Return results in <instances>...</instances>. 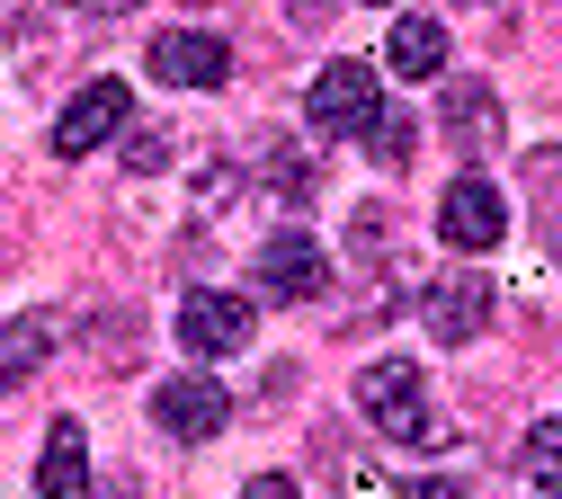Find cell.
I'll use <instances>...</instances> for the list:
<instances>
[{
  "mask_svg": "<svg viewBox=\"0 0 562 499\" xmlns=\"http://www.w3.org/2000/svg\"><path fill=\"white\" fill-rule=\"evenodd\" d=\"M358 419L375 428V438H393V446H438L447 438L438 410H429L419 356H375V366H358Z\"/></svg>",
  "mask_w": 562,
  "mask_h": 499,
  "instance_id": "obj_1",
  "label": "cell"
},
{
  "mask_svg": "<svg viewBox=\"0 0 562 499\" xmlns=\"http://www.w3.org/2000/svg\"><path fill=\"white\" fill-rule=\"evenodd\" d=\"M304 116H313L322 134H375V116H384V71H375V63H322L313 90H304Z\"/></svg>",
  "mask_w": 562,
  "mask_h": 499,
  "instance_id": "obj_2",
  "label": "cell"
},
{
  "mask_svg": "<svg viewBox=\"0 0 562 499\" xmlns=\"http://www.w3.org/2000/svg\"><path fill=\"white\" fill-rule=\"evenodd\" d=\"M224 419H233V393L215 384V366H188V375H161L153 384V428L179 438V446H205Z\"/></svg>",
  "mask_w": 562,
  "mask_h": 499,
  "instance_id": "obj_3",
  "label": "cell"
},
{
  "mask_svg": "<svg viewBox=\"0 0 562 499\" xmlns=\"http://www.w3.org/2000/svg\"><path fill=\"white\" fill-rule=\"evenodd\" d=\"M259 330V304L233 295V285H196V295L179 304V348L188 356H241Z\"/></svg>",
  "mask_w": 562,
  "mask_h": 499,
  "instance_id": "obj_4",
  "label": "cell"
},
{
  "mask_svg": "<svg viewBox=\"0 0 562 499\" xmlns=\"http://www.w3.org/2000/svg\"><path fill=\"white\" fill-rule=\"evenodd\" d=\"M501 233H509L501 188H491L482 170L447 179V196H438V241H447V250H464V259H482V250H501Z\"/></svg>",
  "mask_w": 562,
  "mask_h": 499,
  "instance_id": "obj_5",
  "label": "cell"
},
{
  "mask_svg": "<svg viewBox=\"0 0 562 499\" xmlns=\"http://www.w3.org/2000/svg\"><path fill=\"white\" fill-rule=\"evenodd\" d=\"M125 116H134V90H125V81H81L72 99H63V116H54V152H63V161L99 152V143L125 134Z\"/></svg>",
  "mask_w": 562,
  "mask_h": 499,
  "instance_id": "obj_6",
  "label": "cell"
},
{
  "mask_svg": "<svg viewBox=\"0 0 562 499\" xmlns=\"http://www.w3.org/2000/svg\"><path fill=\"white\" fill-rule=\"evenodd\" d=\"M259 285H268L277 304H322V295H330V259H322V241H313L304 224L268 233V241H259Z\"/></svg>",
  "mask_w": 562,
  "mask_h": 499,
  "instance_id": "obj_7",
  "label": "cell"
},
{
  "mask_svg": "<svg viewBox=\"0 0 562 499\" xmlns=\"http://www.w3.org/2000/svg\"><path fill=\"white\" fill-rule=\"evenodd\" d=\"M491 313H501V285L491 276H438L429 295H419V321H429L438 348H473L491 330Z\"/></svg>",
  "mask_w": 562,
  "mask_h": 499,
  "instance_id": "obj_8",
  "label": "cell"
},
{
  "mask_svg": "<svg viewBox=\"0 0 562 499\" xmlns=\"http://www.w3.org/2000/svg\"><path fill=\"white\" fill-rule=\"evenodd\" d=\"M144 63H153V81H170V90H224L233 45H224L215 27H161Z\"/></svg>",
  "mask_w": 562,
  "mask_h": 499,
  "instance_id": "obj_9",
  "label": "cell"
},
{
  "mask_svg": "<svg viewBox=\"0 0 562 499\" xmlns=\"http://www.w3.org/2000/svg\"><path fill=\"white\" fill-rule=\"evenodd\" d=\"M36 499H90V428L63 410L45 428V455H36Z\"/></svg>",
  "mask_w": 562,
  "mask_h": 499,
  "instance_id": "obj_10",
  "label": "cell"
},
{
  "mask_svg": "<svg viewBox=\"0 0 562 499\" xmlns=\"http://www.w3.org/2000/svg\"><path fill=\"white\" fill-rule=\"evenodd\" d=\"M438 125H447L456 152H491V143H501V90L491 81H447L438 90Z\"/></svg>",
  "mask_w": 562,
  "mask_h": 499,
  "instance_id": "obj_11",
  "label": "cell"
},
{
  "mask_svg": "<svg viewBox=\"0 0 562 499\" xmlns=\"http://www.w3.org/2000/svg\"><path fill=\"white\" fill-rule=\"evenodd\" d=\"M54 313H19V321H0V401H10L36 366H45V356H54Z\"/></svg>",
  "mask_w": 562,
  "mask_h": 499,
  "instance_id": "obj_12",
  "label": "cell"
},
{
  "mask_svg": "<svg viewBox=\"0 0 562 499\" xmlns=\"http://www.w3.org/2000/svg\"><path fill=\"white\" fill-rule=\"evenodd\" d=\"M384 63L402 71V81H419V90H429L438 71H447V27H438V19H393V45H384Z\"/></svg>",
  "mask_w": 562,
  "mask_h": 499,
  "instance_id": "obj_13",
  "label": "cell"
},
{
  "mask_svg": "<svg viewBox=\"0 0 562 499\" xmlns=\"http://www.w3.org/2000/svg\"><path fill=\"white\" fill-rule=\"evenodd\" d=\"M518 481L527 499H562V419H536L518 438Z\"/></svg>",
  "mask_w": 562,
  "mask_h": 499,
  "instance_id": "obj_14",
  "label": "cell"
},
{
  "mask_svg": "<svg viewBox=\"0 0 562 499\" xmlns=\"http://www.w3.org/2000/svg\"><path fill=\"white\" fill-rule=\"evenodd\" d=\"M411 143H419V125H411V116H393V107H384V116H375V134H367V152H375V161H384V170H402V161H411Z\"/></svg>",
  "mask_w": 562,
  "mask_h": 499,
  "instance_id": "obj_15",
  "label": "cell"
},
{
  "mask_svg": "<svg viewBox=\"0 0 562 499\" xmlns=\"http://www.w3.org/2000/svg\"><path fill=\"white\" fill-rule=\"evenodd\" d=\"M170 143H179V134H161V125L125 134V170H134V179H144V170H170Z\"/></svg>",
  "mask_w": 562,
  "mask_h": 499,
  "instance_id": "obj_16",
  "label": "cell"
},
{
  "mask_svg": "<svg viewBox=\"0 0 562 499\" xmlns=\"http://www.w3.org/2000/svg\"><path fill=\"white\" fill-rule=\"evenodd\" d=\"M241 499H304V481H295V473H250Z\"/></svg>",
  "mask_w": 562,
  "mask_h": 499,
  "instance_id": "obj_17",
  "label": "cell"
},
{
  "mask_svg": "<svg viewBox=\"0 0 562 499\" xmlns=\"http://www.w3.org/2000/svg\"><path fill=\"white\" fill-rule=\"evenodd\" d=\"M402 499H464V490H456V481H411Z\"/></svg>",
  "mask_w": 562,
  "mask_h": 499,
  "instance_id": "obj_18",
  "label": "cell"
},
{
  "mask_svg": "<svg viewBox=\"0 0 562 499\" xmlns=\"http://www.w3.org/2000/svg\"><path fill=\"white\" fill-rule=\"evenodd\" d=\"M81 10H99V19H116V10H134V0H81Z\"/></svg>",
  "mask_w": 562,
  "mask_h": 499,
  "instance_id": "obj_19",
  "label": "cell"
},
{
  "mask_svg": "<svg viewBox=\"0 0 562 499\" xmlns=\"http://www.w3.org/2000/svg\"><path fill=\"white\" fill-rule=\"evenodd\" d=\"M99 499H144V490H134V481H108V490H99Z\"/></svg>",
  "mask_w": 562,
  "mask_h": 499,
  "instance_id": "obj_20",
  "label": "cell"
},
{
  "mask_svg": "<svg viewBox=\"0 0 562 499\" xmlns=\"http://www.w3.org/2000/svg\"><path fill=\"white\" fill-rule=\"evenodd\" d=\"M553 259H562V214H553Z\"/></svg>",
  "mask_w": 562,
  "mask_h": 499,
  "instance_id": "obj_21",
  "label": "cell"
},
{
  "mask_svg": "<svg viewBox=\"0 0 562 499\" xmlns=\"http://www.w3.org/2000/svg\"><path fill=\"white\" fill-rule=\"evenodd\" d=\"M358 10H367V0H358Z\"/></svg>",
  "mask_w": 562,
  "mask_h": 499,
  "instance_id": "obj_22",
  "label": "cell"
}]
</instances>
